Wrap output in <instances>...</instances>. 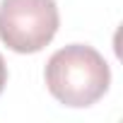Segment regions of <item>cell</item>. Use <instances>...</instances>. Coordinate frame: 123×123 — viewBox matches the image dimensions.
<instances>
[{
    "mask_svg": "<svg viewBox=\"0 0 123 123\" xmlns=\"http://www.w3.org/2000/svg\"><path fill=\"white\" fill-rule=\"evenodd\" d=\"M111 82L104 55L85 43H70L55 51L46 63L48 92L65 106L85 109L99 101Z\"/></svg>",
    "mask_w": 123,
    "mask_h": 123,
    "instance_id": "6da1fadb",
    "label": "cell"
},
{
    "mask_svg": "<svg viewBox=\"0 0 123 123\" xmlns=\"http://www.w3.org/2000/svg\"><path fill=\"white\" fill-rule=\"evenodd\" d=\"M55 0H3L0 41L15 53H36L58 31Z\"/></svg>",
    "mask_w": 123,
    "mask_h": 123,
    "instance_id": "7a4b0ae2",
    "label": "cell"
},
{
    "mask_svg": "<svg viewBox=\"0 0 123 123\" xmlns=\"http://www.w3.org/2000/svg\"><path fill=\"white\" fill-rule=\"evenodd\" d=\"M5 82H7V65H5V60H3V55H0V92H3Z\"/></svg>",
    "mask_w": 123,
    "mask_h": 123,
    "instance_id": "3957f363",
    "label": "cell"
}]
</instances>
